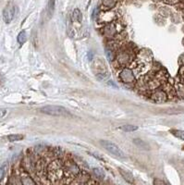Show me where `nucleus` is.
<instances>
[{
	"label": "nucleus",
	"mask_w": 184,
	"mask_h": 185,
	"mask_svg": "<svg viewBox=\"0 0 184 185\" xmlns=\"http://www.w3.org/2000/svg\"><path fill=\"white\" fill-rule=\"evenodd\" d=\"M135 58H136V54L133 51V49L130 46L125 45V46H121L119 51L117 52L115 60L113 62H115L116 64L115 66L117 69L121 70L123 68H127L129 65L132 64Z\"/></svg>",
	"instance_id": "nucleus-1"
},
{
	"label": "nucleus",
	"mask_w": 184,
	"mask_h": 185,
	"mask_svg": "<svg viewBox=\"0 0 184 185\" xmlns=\"http://www.w3.org/2000/svg\"><path fill=\"white\" fill-rule=\"evenodd\" d=\"M48 179L52 182H58L64 179L63 162L59 159L54 160L48 165L47 167Z\"/></svg>",
	"instance_id": "nucleus-2"
},
{
	"label": "nucleus",
	"mask_w": 184,
	"mask_h": 185,
	"mask_svg": "<svg viewBox=\"0 0 184 185\" xmlns=\"http://www.w3.org/2000/svg\"><path fill=\"white\" fill-rule=\"evenodd\" d=\"M119 79L123 84L130 85V86H135L137 80H138V78L135 75L133 70H131L130 68H129V67L120 70V71L119 73Z\"/></svg>",
	"instance_id": "nucleus-3"
},
{
	"label": "nucleus",
	"mask_w": 184,
	"mask_h": 185,
	"mask_svg": "<svg viewBox=\"0 0 184 185\" xmlns=\"http://www.w3.org/2000/svg\"><path fill=\"white\" fill-rule=\"evenodd\" d=\"M63 171L64 178L75 179V177L80 173L79 166L71 159H68L63 162Z\"/></svg>",
	"instance_id": "nucleus-4"
},
{
	"label": "nucleus",
	"mask_w": 184,
	"mask_h": 185,
	"mask_svg": "<svg viewBox=\"0 0 184 185\" xmlns=\"http://www.w3.org/2000/svg\"><path fill=\"white\" fill-rule=\"evenodd\" d=\"M39 111L43 114L45 115H50V116H70V112L67 110L64 107L61 106H44L39 109Z\"/></svg>",
	"instance_id": "nucleus-5"
},
{
	"label": "nucleus",
	"mask_w": 184,
	"mask_h": 185,
	"mask_svg": "<svg viewBox=\"0 0 184 185\" xmlns=\"http://www.w3.org/2000/svg\"><path fill=\"white\" fill-rule=\"evenodd\" d=\"M100 144H101L107 152H109L110 154H112L113 156L120 157V158H124L125 157V154L123 153V151L113 143L109 142V141H106V140H101L100 141Z\"/></svg>",
	"instance_id": "nucleus-6"
},
{
	"label": "nucleus",
	"mask_w": 184,
	"mask_h": 185,
	"mask_svg": "<svg viewBox=\"0 0 184 185\" xmlns=\"http://www.w3.org/2000/svg\"><path fill=\"white\" fill-rule=\"evenodd\" d=\"M14 15H15V7L13 6L12 3H8L7 5V7L3 10V19H4V21L7 24L10 23L12 21L13 18H14Z\"/></svg>",
	"instance_id": "nucleus-7"
},
{
	"label": "nucleus",
	"mask_w": 184,
	"mask_h": 185,
	"mask_svg": "<svg viewBox=\"0 0 184 185\" xmlns=\"http://www.w3.org/2000/svg\"><path fill=\"white\" fill-rule=\"evenodd\" d=\"M150 98H151L153 101H155V102L163 103V102H166V101L168 100V94H166V93L165 91L156 90L151 94Z\"/></svg>",
	"instance_id": "nucleus-8"
},
{
	"label": "nucleus",
	"mask_w": 184,
	"mask_h": 185,
	"mask_svg": "<svg viewBox=\"0 0 184 185\" xmlns=\"http://www.w3.org/2000/svg\"><path fill=\"white\" fill-rule=\"evenodd\" d=\"M118 170L120 173V175L122 176V178L128 183H130V184L134 183V177H133V174L130 170H125V169H123V167H118Z\"/></svg>",
	"instance_id": "nucleus-9"
},
{
	"label": "nucleus",
	"mask_w": 184,
	"mask_h": 185,
	"mask_svg": "<svg viewBox=\"0 0 184 185\" xmlns=\"http://www.w3.org/2000/svg\"><path fill=\"white\" fill-rule=\"evenodd\" d=\"M21 182L22 185H37L34 180L25 171L21 174Z\"/></svg>",
	"instance_id": "nucleus-10"
},
{
	"label": "nucleus",
	"mask_w": 184,
	"mask_h": 185,
	"mask_svg": "<svg viewBox=\"0 0 184 185\" xmlns=\"http://www.w3.org/2000/svg\"><path fill=\"white\" fill-rule=\"evenodd\" d=\"M133 144H134L139 149H141V150H144V151H149L150 150V145L147 144V143H145L144 141H143L142 139H140V138H135V139H133Z\"/></svg>",
	"instance_id": "nucleus-11"
},
{
	"label": "nucleus",
	"mask_w": 184,
	"mask_h": 185,
	"mask_svg": "<svg viewBox=\"0 0 184 185\" xmlns=\"http://www.w3.org/2000/svg\"><path fill=\"white\" fill-rule=\"evenodd\" d=\"M55 7H56V0H49V1H48V5H47V14H48V18H51L52 15L54 14Z\"/></svg>",
	"instance_id": "nucleus-12"
},
{
	"label": "nucleus",
	"mask_w": 184,
	"mask_h": 185,
	"mask_svg": "<svg viewBox=\"0 0 184 185\" xmlns=\"http://www.w3.org/2000/svg\"><path fill=\"white\" fill-rule=\"evenodd\" d=\"M72 18L77 22H81L82 21V13L79 8H75L72 13Z\"/></svg>",
	"instance_id": "nucleus-13"
},
{
	"label": "nucleus",
	"mask_w": 184,
	"mask_h": 185,
	"mask_svg": "<svg viewBox=\"0 0 184 185\" xmlns=\"http://www.w3.org/2000/svg\"><path fill=\"white\" fill-rule=\"evenodd\" d=\"M17 41L20 44V45H22L26 41H27V33L25 31H21L17 37Z\"/></svg>",
	"instance_id": "nucleus-14"
},
{
	"label": "nucleus",
	"mask_w": 184,
	"mask_h": 185,
	"mask_svg": "<svg viewBox=\"0 0 184 185\" xmlns=\"http://www.w3.org/2000/svg\"><path fill=\"white\" fill-rule=\"evenodd\" d=\"M93 172H94V176L96 178H98L99 180H103L106 176L105 171L102 169H100V167H94V169L93 170Z\"/></svg>",
	"instance_id": "nucleus-15"
},
{
	"label": "nucleus",
	"mask_w": 184,
	"mask_h": 185,
	"mask_svg": "<svg viewBox=\"0 0 184 185\" xmlns=\"http://www.w3.org/2000/svg\"><path fill=\"white\" fill-rule=\"evenodd\" d=\"M120 129L123 130V131H126V132H132V131H135L139 129L138 126H135V125H131V124H126V125H123L120 127Z\"/></svg>",
	"instance_id": "nucleus-16"
},
{
	"label": "nucleus",
	"mask_w": 184,
	"mask_h": 185,
	"mask_svg": "<svg viewBox=\"0 0 184 185\" xmlns=\"http://www.w3.org/2000/svg\"><path fill=\"white\" fill-rule=\"evenodd\" d=\"M24 137L21 134H10V135L8 136V139L9 142L13 143V142H17V141H21L22 140Z\"/></svg>",
	"instance_id": "nucleus-17"
},
{
	"label": "nucleus",
	"mask_w": 184,
	"mask_h": 185,
	"mask_svg": "<svg viewBox=\"0 0 184 185\" xmlns=\"http://www.w3.org/2000/svg\"><path fill=\"white\" fill-rule=\"evenodd\" d=\"M170 132L173 134V135L182 141H184V130H171Z\"/></svg>",
	"instance_id": "nucleus-18"
},
{
	"label": "nucleus",
	"mask_w": 184,
	"mask_h": 185,
	"mask_svg": "<svg viewBox=\"0 0 184 185\" xmlns=\"http://www.w3.org/2000/svg\"><path fill=\"white\" fill-rule=\"evenodd\" d=\"M116 4V0H103V5L107 8H112Z\"/></svg>",
	"instance_id": "nucleus-19"
},
{
	"label": "nucleus",
	"mask_w": 184,
	"mask_h": 185,
	"mask_svg": "<svg viewBox=\"0 0 184 185\" xmlns=\"http://www.w3.org/2000/svg\"><path fill=\"white\" fill-rule=\"evenodd\" d=\"M153 183H154V185H168L164 180H159V179H155Z\"/></svg>",
	"instance_id": "nucleus-20"
},
{
	"label": "nucleus",
	"mask_w": 184,
	"mask_h": 185,
	"mask_svg": "<svg viewBox=\"0 0 184 185\" xmlns=\"http://www.w3.org/2000/svg\"><path fill=\"white\" fill-rule=\"evenodd\" d=\"M5 173H6V167H0V180H1L4 178Z\"/></svg>",
	"instance_id": "nucleus-21"
},
{
	"label": "nucleus",
	"mask_w": 184,
	"mask_h": 185,
	"mask_svg": "<svg viewBox=\"0 0 184 185\" xmlns=\"http://www.w3.org/2000/svg\"><path fill=\"white\" fill-rule=\"evenodd\" d=\"M8 114V110L5 108H0V119H2L5 116H7Z\"/></svg>",
	"instance_id": "nucleus-22"
},
{
	"label": "nucleus",
	"mask_w": 184,
	"mask_h": 185,
	"mask_svg": "<svg viewBox=\"0 0 184 185\" xmlns=\"http://www.w3.org/2000/svg\"><path fill=\"white\" fill-rule=\"evenodd\" d=\"M107 85H110V86H113L114 88H118V86H117L116 84H114V82L112 81H107Z\"/></svg>",
	"instance_id": "nucleus-23"
},
{
	"label": "nucleus",
	"mask_w": 184,
	"mask_h": 185,
	"mask_svg": "<svg viewBox=\"0 0 184 185\" xmlns=\"http://www.w3.org/2000/svg\"><path fill=\"white\" fill-rule=\"evenodd\" d=\"M177 1H178V0H165V2H166V3H171V4L176 3Z\"/></svg>",
	"instance_id": "nucleus-24"
},
{
	"label": "nucleus",
	"mask_w": 184,
	"mask_h": 185,
	"mask_svg": "<svg viewBox=\"0 0 184 185\" xmlns=\"http://www.w3.org/2000/svg\"><path fill=\"white\" fill-rule=\"evenodd\" d=\"M92 56H93V54H92V53H89V54H88V58H89L90 60H92V59H93V58H92Z\"/></svg>",
	"instance_id": "nucleus-25"
}]
</instances>
